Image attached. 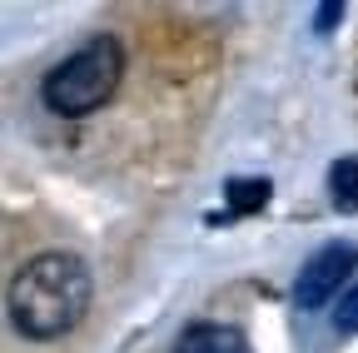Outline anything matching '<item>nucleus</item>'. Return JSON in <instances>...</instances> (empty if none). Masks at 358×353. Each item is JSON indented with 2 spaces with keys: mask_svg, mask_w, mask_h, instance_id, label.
<instances>
[{
  "mask_svg": "<svg viewBox=\"0 0 358 353\" xmlns=\"http://www.w3.org/2000/svg\"><path fill=\"white\" fill-rule=\"evenodd\" d=\"M90 298H95L90 264L80 254L50 249L15 269V279L6 289V314L15 324V333L50 343V338H65L90 314Z\"/></svg>",
  "mask_w": 358,
  "mask_h": 353,
  "instance_id": "f257e3e1",
  "label": "nucleus"
},
{
  "mask_svg": "<svg viewBox=\"0 0 358 353\" xmlns=\"http://www.w3.org/2000/svg\"><path fill=\"white\" fill-rule=\"evenodd\" d=\"M120 75H124V45L115 35H95L45 75L40 100H45V110L80 120V115H95L100 105H110V95L120 90Z\"/></svg>",
  "mask_w": 358,
  "mask_h": 353,
  "instance_id": "f03ea898",
  "label": "nucleus"
},
{
  "mask_svg": "<svg viewBox=\"0 0 358 353\" xmlns=\"http://www.w3.org/2000/svg\"><path fill=\"white\" fill-rule=\"evenodd\" d=\"M348 274H358V249H353V244H324V249L299 269V279H294V303H299V308H324V303L348 284Z\"/></svg>",
  "mask_w": 358,
  "mask_h": 353,
  "instance_id": "7ed1b4c3",
  "label": "nucleus"
},
{
  "mask_svg": "<svg viewBox=\"0 0 358 353\" xmlns=\"http://www.w3.org/2000/svg\"><path fill=\"white\" fill-rule=\"evenodd\" d=\"M174 353H249L239 329H224V324H194L179 333Z\"/></svg>",
  "mask_w": 358,
  "mask_h": 353,
  "instance_id": "20e7f679",
  "label": "nucleus"
},
{
  "mask_svg": "<svg viewBox=\"0 0 358 353\" xmlns=\"http://www.w3.org/2000/svg\"><path fill=\"white\" fill-rule=\"evenodd\" d=\"M329 194H334V204L343 209V214H358V159L348 154V159H334V169H329Z\"/></svg>",
  "mask_w": 358,
  "mask_h": 353,
  "instance_id": "39448f33",
  "label": "nucleus"
},
{
  "mask_svg": "<svg viewBox=\"0 0 358 353\" xmlns=\"http://www.w3.org/2000/svg\"><path fill=\"white\" fill-rule=\"evenodd\" d=\"M229 214H254V209H264L268 204V180H229Z\"/></svg>",
  "mask_w": 358,
  "mask_h": 353,
  "instance_id": "423d86ee",
  "label": "nucleus"
},
{
  "mask_svg": "<svg viewBox=\"0 0 358 353\" xmlns=\"http://www.w3.org/2000/svg\"><path fill=\"white\" fill-rule=\"evenodd\" d=\"M334 329H338V333H358V279L343 289V298H338V308H334Z\"/></svg>",
  "mask_w": 358,
  "mask_h": 353,
  "instance_id": "0eeeda50",
  "label": "nucleus"
},
{
  "mask_svg": "<svg viewBox=\"0 0 358 353\" xmlns=\"http://www.w3.org/2000/svg\"><path fill=\"white\" fill-rule=\"evenodd\" d=\"M338 20H343V6H319V10H313V25H319V35H329Z\"/></svg>",
  "mask_w": 358,
  "mask_h": 353,
  "instance_id": "6e6552de",
  "label": "nucleus"
}]
</instances>
